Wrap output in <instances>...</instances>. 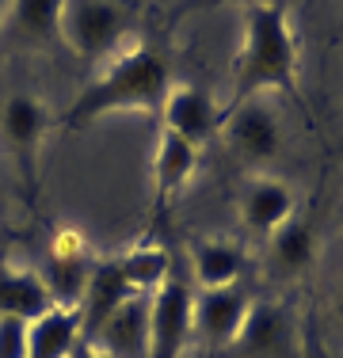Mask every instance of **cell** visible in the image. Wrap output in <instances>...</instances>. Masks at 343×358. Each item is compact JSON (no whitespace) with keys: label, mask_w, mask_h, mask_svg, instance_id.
I'll use <instances>...</instances> for the list:
<instances>
[{"label":"cell","mask_w":343,"mask_h":358,"mask_svg":"<svg viewBox=\"0 0 343 358\" xmlns=\"http://www.w3.org/2000/svg\"><path fill=\"white\" fill-rule=\"evenodd\" d=\"M172 69L168 62L149 50L145 42H126L115 57L103 62V69L80 88V96L69 103V110L57 122L65 130H84L96 126L107 115L118 110H145V115H160L168 88H172Z\"/></svg>","instance_id":"6da1fadb"},{"label":"cell","mask_w":343,"mask_h":358,"mask_svg":"<svg viewBox=\"0 0 343 358\" xmlns=\"http://www.w3.org/2000/svg\"><path fill=\"white\" fill-rule=\"evenodd\" d=\"M271 92H298V38L279 0H248L244 38L233 62V103Z\"/></svg>","instance_id":"7a4b0ae2"},{"label":"cell","mask_w":343,"mask_h":358,"mask_svg":"<svg viewBox=\"0 0 343 358\" xmlns=\"http://www.w3.org/2000/svg\"><path fill=\"white\" fill-rule=\"evenodd\" d=\"M50 126H54L50 107L31 92H15L0 107V141L15 160L27 202L38 199V160H42V141H46Z\"/></svg>","instance_id":"3957f363"},{"label":"cell","mask_w":343,"mask_h":358,"mask_svg":"<svg viewBox=\"0 0 343 358\" xmlns=\"http://www.w3.org/2000/svg\"><path fill=\"white\" fill-rule=\"evenodd\" d=\"M130 15L115 0H69L62 15V42L80 62H107L126 46Z\"/></svg>","instance_id":"277c9868"},{"label":"cell","mask_w":343,"mask_h":358,"mask_svg":"<svg viewBox=\"0 0 343 358\" xmlns=\"http://www.w3.org/2000/svg\"><path fill=\"white\" fill-rule=\"evenodd\" d=\"M221 138H225L229 152L240 157L244 164L263 168L282 152V122L267 103V96H252L240 103L221 107Z\"/></svg>","instance_id":"5b68a950"},{"label":"cell","mask_w":343,"mask_h":358,"mask_svg":"<svg viewBox=\"0 0 343 358\" xmlns=\"http://www.w3.org/2000/svg\"><path fill=\"white\" fill-rule=\"evenodd\" d=\"M195 336V294L179 275L149 294V355L145 358H183Z\"/></svg>","instance_id":"8992f818"},{"label":"cell","mask_w":343,"mask_h":358,"mask_svg":"<svg viewBox=\"0 0 343 358\" xmlns=\"http://www.w3.org/2000/svg\"><path fill=\"white\" fill-rule=\"evenodd\" d=\"M225 351L233 358H302V339L286 305L252 301L244 328Z\"/></svg>","instance_id":"52a82bcc"},{"label":"cell","mask_w":343,"mask_h":358,"mask_svg":"<svg viewBox=\"0 0 343 358\" xmlns=\"http://www.w3.org/2000/svg\"><path fill=\"white\" fill-rule=\"evenodd\" d=\"M160 130L183 138L187 145L202 149L210 138H218L221 130V107L214 103V96H206L195 84H172L164 103H160Z\"/></svg>","instance_id":"ba28073f"},{"label":"cell","mask_w":343,"mask_h":358,"mask_svg":"<svg viewBox=\"0 0 343 358\" xmlns=\"http://www.w3.org/2000/svg\"><path fill=\"white\" fill-rule=\"evenodd\" d=\"M134 297L130 282L122 278L118 259H96L88 271V282H84L80 297H76V317H80V347H88L96 339V331L111 320V313L118 305Z\"/></svg>","instance_id":"9c48e42d"},{"label":"cell","mask_w":343,"mask_h":358,"mask_svg":"<svg viewBox=\"0 0 343 358\" xmlns=\"http://www.w3.org/2000/svg\"><path fill=\"white\" fill-rule=\"evenodd\" d=\"M248 309H252V294L240 282L202 289L195 297V331L210 347H229L240 336V328H244Z\"/></svg>","instance_id":"30bf717a"},{"label":"cell","mask_w":343,"mask_h":358,"mask_svg":"<svg viewBox=\"0 0 343 358\" xmlns=\"http://www.w3.org/2000/svg\"><path fill=\"white\" fill-rule=\"evenodd\" d=\"M92 263L96 259H92V252H88L84 233H76V229H57L54 241H50V275H42L57 305H76L84 282H88Z\"/></svg>","instance_id":"8fae6325"},{"label":"cell","mask_w":343,"mask_h":358,"mask_svg":"<svg viewBox=\"0 0 343 358\" xmlns=\"http://www.w3.org/2000/svg\"><path fill=\"white\" fill-rule=\"evenodd\" d=\"M88 347H96L107 358H145L149 355V297H126Z\"/></svg>","instance_id":"7c38bea8"},{"label":"cell","mask_w":343,"mask_h":358,"mask_svg":"<svg viewBox=\"0 0 343 358\" xmlns=\"http://www.w3.org/2000/svg\"><path fill=\"white\" fill-rule=\"evenodd\" d=\"M294 191L274 176H260L240 194V225L252 236H271L279 225L294 217Z\"/></svg>","instance_id":"4fadbf2b"},{"label":"cell","mask_w":343,"mask_h":358,"mask_svg":"<svg viewBox=\"0 0 343 358\" xmlns=\"http://www.w3.org/2000/svg\"><path fill=\"white\" fill-rule=\"evenodd\" d=\"M195 168H199V149L176 134L160 130L157 152H153V210L157 214H164L168 202L191 183Z\"/></svg>","instance_id":"5bb4252c"},{"label":"cell","mask_w":343,"mask_h":358,"mask_svg":"<svg viewBox=\"0 0 343 358\" xmlns=\"http://www.w3.org/2000/svg\"><path fill=\"white\" fill-rule=\"evenodd\" d=\"M80 347L76 305H54L27 324V358H69Z\"/></svg>","instance_id":"9a60e30c"},{"label":"cell","mask_w":343,"mask_h":358,"mask_svg":"<svg viewBox=\"0 0 343 358\" xmlns=\"http://www.w3.org/2000/svg\"><path fill=\"white\" fill-rule=\"evenodd\" d=\"M54 305L57 301L38 271H12L8 263L0 267V320L15 317V320L31 324L46 309H54Z\"/></svg>","instance_id":"2e32d148"},{"label":"cell","mask_w":343,"mask_h":358,"mask_svg":"<svg viewBox=\"0 0 343 358\" xmlns=\"http://www.w3.org/2000/svg\"><path fill=\"white\" fill-rule=\"evenodd\" d=\"M240 271H244V248L240 244L218 241V236H206V241L191 244V275L202 289L233 286L240 282Z\"/></svg>","instance_id":"e0dca14e"},{"label":"cell","mask_w":343,"mask_h":358,"mask_svg":"<svg viewBox=\"0 0 343 358\" xmlns=\"http://www.w3.org/2000/svg\"><path fill=\"white\" fill-rule=\"evenodd\" d=\"M316 259V229L309 217H290L286 225H279L271 233V263L279 267V275L298 278L313 267Z\"/></svg>","instance_id":"ac0fdd59"},{"label":"cell","mask_w":343,"mask_h":358,"mask_svg":"<svg viewBox=\"0 0 343 358\" xmlns=\"http://www.w3.org/2000/svg\"><path fill=\"white\" fill-rule=\"evenodd\" d=\"M69 0H12L4 31L23 42H62V15Z\"/></svg>","instance_id":"d6986e66"},{"label":"cell","mask_w":343,"mask_h":358,"mask_svg":"<svg viewBox=\"0 0 343 358\" xmlns=\"http://www.w3.org/2000/svg\"><path fill=\"white\" fill-rule=\"evenodd\" d=\"M118 267H122V278L130 282L134 294H157L160 286L168 282L172 267H168V252L157 248V244H137L126 255H118Z\"/></svg>","instance_id":"ffe728a7"},{"label":"cell","mask_w":343,"mask_h":358,"mask_svg":"<svg viewBox=\"0 0 343 358\" xmlns=\"http://www.w3.org/2000/svg\"><path fill=\"white\" fill-rule=\"evenodd\" d=\"M0 358H27V320H0Z\"/></svg>","instance_id":"44dd1931"},{"label":"cell","mask_w":343,"mask_h":358,"mask_svg":"<svg viewBox=\"0 0 343 358\" xmlns=\"http://www.w3.org/2000/svg\"><path fill=\"white\" fill-rule=\"evenodd\" d=\"M69 358H107V355H103V351H96V347H76V351L69 355Z\"/></svg>","instance_id":"7402d4cb"},{"label":"cell","mask_w":343,"mask_h":358,"mask_svg":"<svg viewBox=\"0 0 343 358\" xmlns=\"http://www.w3.org/2000/svg\"><path fill=\"white\" fill-rule=\"evenodd\" d=\"M8 8H12V0H0V31H4V20H8Z\"/></svg>","instance_id":"603a6c76"},{"label":"cell","mask_w":343,"mask_h":358,"mask_svg":"<svg viewBox=\"0 0 343 358\" xmlns=\"http://www.w3.org/2000/svg\"><path fill=\"white\" fill-rule=\"evenodd\" d=\"M336 317L343 320V282H340V289H336Z\"/></svg>","instance_id":"cb8c5ba5"},{"label":"cell","mask_w":343,"mask_h":358,"mask_svg":"<svg viewBox=\"0 0 343 358\" xmlns=\"http://www.w3.org/2000/svg\"><path fill=\"white\" fill-rule=\"evenodd\" d=\"M0 267H4V244H0Z\"/></svg>","instance_id":"d4e9b609"}]
</instances>
